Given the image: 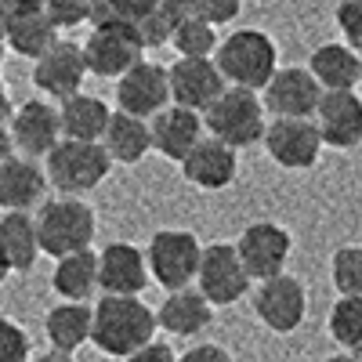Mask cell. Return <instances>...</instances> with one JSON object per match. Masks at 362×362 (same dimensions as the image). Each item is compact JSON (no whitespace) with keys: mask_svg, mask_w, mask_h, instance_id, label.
Wrapping results in <instances>:
<instances>
[{"mask_svg":"<svg viewBox=\"0 0 362 362\" xmlns=\"http://www.w3.org/2000/svg\"><path fill=\"white\" fill-rule=\"evenodd\" d=\"M308 73L319 83L322 95H337V90H355L362 83V58L348 51L344 44H322L308 58Z\"/></svg>","mask_w":362,"mask_h":362,"instance_id":"7402d4cb","label":"cell"},{"mask_svg":"<svg viewBox=\"0 0 362 362\" xmlns=\"http://www.w3.org/2000/svg\"><path fill=\"white\" fill-rule=\"evenodd\" d=\"M0 257L11 272H29L40 257L37 225L29 214H0Z\"/></svg>","mask_w":362,"mask_h":362,"instance_id":"83f0119b","label":"cell"},{"mask_svg":"<svg viewBox=\"0 0 362 362\" xmlns=\"http://www.w3.org/2000/svg\"><path fill=\"white\" fill-rule=\"evenodd\" d=\"M181 170H185L189 185L203 189V192H221L235 181L239 170V156L232 153L228 145L214 141V138H203L192 153L181 160Z\"/></svg>","mask_w":362,"mask_h":362,"instance_id":"ffe728a7","label":"cell"},{"mask_svg":"<svg viewBox=\"0 0 362 362\" xmlns=\"http://www.w3.org/2000/svg\"><path fill=\"white\" fill-rule=\"evenodd\" d=\"M109 116L112 109L95 98V95H73L66 98L62 105H58V131L66 134V141H90V145H98L105 127H109Z\"/></svg>","mask_w":362,"mask_h":362,"instance_id":"cb8c5ba5","label":"cell"},{"mask_svg":"<svg viewBox=\"0 0 362 362\" xmlns=\"http://www.w3.org/2000/svg\"><path fill=\"white\" fill-rule=\"evenodd\" d=\"M170 40H174V47H177L181 58H214V51H218V29L203 25V22L192 18V11H189V18H181V22L174 25Z\"/></svg>","mask_w":362,"mask_h":362,"instance_id":"4dcf8cb0","label":"cell"},{"mask_svg":"<svg viewBox=\"0 0 362 362\" xmlns=\"http://www.w3.org/2000/svg\"><path fill=\"white\" fill-rule=\"evenodd\" d=\"M33 362H73V355H62V351H44V355H37Z\"/></svg>","mask_w":362,"mask_h":362,"instance_id":"b9f144b4","label":"cell"},{"mask_svg":"<svg viewBox=\"0 0 362 362\" xmlns=\"http://www.w3.org/2000/svg\"><path fill=\"white\" fill-rule=\"evenodd\" d=\"M116 102H119V112H127L134 119H153L156 112L167 109L170 102V90H167V69L156 66V62H141L134 69H127L124 76L116 80Z\"/></svg>","mask_w":362,"mask_h":362,"instance_id":"4fadbf2b","label":"cell"},{"mask_svg":"<svg viewBox=\"0 0 362 362\" xmlns=\"http://www.w3.org/2000/svg\"><path fill=\"white\" fill-rule=\"evenodd\" d=\"M235 257L243 264L247 279L268 283L283 276V268L290 261V232L276 221H254L235 243Z\"/></svg>","mask_w":362,"mask_h":362,"instance_id":"ba28073f","label":"cell"},{"mask_svg":"<svg viewBox=\"0 0 362 362\" xmlns=\"http://www.w3.org/2000/svg\"><path fill=\"white\" fill-rule=\"evenodd\" d=\"M145 283V254L134 243H109L98 254V290H105V297H138Z\"/></svg>","mask_w":362,"mask_h":362,"instance_id":"ac0fdd59","label":"cell"},{"mask_svg":"<svg viewBox=\"0 0 362 362\" xmlns=\"http://www.w3.org/2000/svg\"><path fill=\"white\" fill-rule=\"evenodd\" d=\"M83 51V66L87 73L95 76H105V80H119L127 69H134L141 62V44L134 37V29L127 25H102V29H90L87 44L80 47Z\"/></svg>","mask_w":362,"mask_h":362,"instance_id":"9c48e42d","label":"cell"},{"mask_svg":"<svg viewBox=\"0 0 362 362\" xmlns=\"http://www.w3.org/2000/svg\"><path fill=\"white\" fill-rule=\"evenodd\" d=\"M319 98L322 90L312 80V73L300 66H286V69H276V76L264 83L261 109H268L276 119H312Z\"/></svg>","mask_w":362,"mask_h":362,"instance_id":"5bb4252c","label":"cell"},{"mask_svg":"<svg viewBox=\"0 0 362 362\" xmlns=\"http://www.w3.org/2000/svg\"><path fill=\"white\" fill-rule=\"evenodd\" d=\"M254 312L272 334H293V329L305 322V312H308L305 283L286 276V272L276 276V279H268V283H261V290L254 297Z\"/></svg>","mask_w":362,"mask_h":362,"instance_id":"7c38bea8","label":"cell"},{"mask_svg":"<svg viewBox=\"0 0 362 362\" xmlns=\"http://www.w3.org/2000/svg\"><path fill=\"white\" fill-rule=\"evenodd\" d=\"M199 239L192 232H181V228H163L148 239V250H145V268L163 290L177 293V290H189V283L196 279V268H199Z\"/></svg>","mask_w":362,"mask_h":362,"instance_id":"8992f818","label":"cell"},{"mask_svg":"<svg viewBox=\"0 0 362 362\" xmlns=\"http://www.w3.org/2000/svg\"><path fill=\"white\" fill-rule=\"evenodd\" d=\"M170 33H174V25H170V18L163 15L160 4L134 25V37H138L141 51H145V47H163V44L170 40Z\"/></svg>","mask_w":362,"mask_h":362,"instance_id":"d6a6232c","label":"cell"},{"mask_svg":"<svg viewBox=\"0 0 362 362\" xmlns=\"http://www.w3.org/2000/svg\"><path fill=\"white\" fill-rule=\"evenodd\" d=\"M47 192V177L33 160L11 156L0 167V206L8 214H29V206L40 203Z\"/></svg>","mask_w":362,"mask_h":362,"instance_id":"603a6c76","label":"cell"},{"mask_svg":"<svg viewBox=\"0 0 362 362\" xmlns=\"http://www.w3.org/2000/svg\"><path fill=\"white\" fill-rule=\"evenodd\" d=\"M87 11H90V4H80V0H51V4H44V15H47L54 33H58V29L83 25L87 22Z\"/></svg>","mask_w":362,"mask_h":362,"instance_id":"8d00e7d4","label":"cell"},{"mask_svg":"<svg viewBox=\"0 0 362 362\" xmlns=\"http://www.w3.org/2000/svg\"><path fill=\"white\" fill-rule=\"evenodd\" d=\"M33 225H37L40 254H51L54 261H62L69 254L90 250V239H95V210H90L83 199L58 196V199L40 206Z\"/></svg>","mask_w":362,"mask_h":362,"instance_id":"3957f363","label":"cell"},{"mask_svg":"<svg viewBox=\"0 0 362 362\" xmlns=\"http://www.w3.org/2000/svg\"><path fill=\"white\" fill-rule=\"evenodd\" d=\"M11 119V98H8V90H4V83H0V127H4Z\"/></svg>","mask_w":362,"mask_h":362,"instance_id":"60d3db41","label":"cell"},{"mask_svg":"<svg viewBox=\"0 0 362 362\" xmlns=\"http://www.w3.org/2000/svg\"><path fill=\"white\" fill-rule=\"evenodd\" d=\"M44 177L47 185L66 196V199H80L83 192L98 189L105 174H109V156L102 145H90V141H58L51 153L44 156Z\"/></svg>","mask_w":362,"mask_h":362,"instance_id":"277c9868","label":"cell"},{"mask_svg":"<svg viewBox=\"0 0 362 362\" xmlns=\"http://www.w3.org/2000/svg\"><path fill=\"white\" fill-rule=\"evenodd\" d=\"M8 276H11V268H8V261H4V257H0V283H4Z\"/></svg>","mask_w":362,"mask_h":362,"instance_id":"f6af8a7d","label":"cell"},{"mask_svg":"<svg viewBox=\"0 0 362 362\" xmlns=\"http://www.w3.org/2000/svg\"><path fill=\"white\" fill-rule=\"evenodd\" d=\"M54 40H58V33L51 29V22H47V15H44V4H37V0L11 4L4 47L18 51L22 58H40L44 51H51Z\"/></svg>","mask_w":362,"mask_h":362,"instance_id":"44dd1931","label":"cell"},{"mask_svg":"<svg viewBox=\"0 0 362 362\" xmlns=\"http://www.w3.org/2000/svg\"><path fill=\"white\" fill-rule=\"evenodd\" d=\"M167 90L177 109H189L196 116H203L210 105L221 98L225 80L214 69L210 58H177L167 69Z\"/></svg>","mask_w":362,"mask_h":362,"instance_id":"30bf717a","label":"cell"},{"mask_svg":"<svg viewBox=\"0 0 362 362\" xmlns=\"http://www.w3.org/2000/svg\"><path fill=\"white\" fill-rule=\"evenodd\" d=\"M203 124L210 131V138L228 145L232 153L235 148H247V145H257L261 134H264V109H261V98L250 95V90H235V87H225L221 98L203 112Z\"/></svg>","mask_w":362,"mask_h":362,"instance_id":"5b68a950","label":"cell"},{"mask_svg":"<svg viewBox=\"0 0 362 362\" xmlns=\"http://www.w3.org/2000/svg\"><path fill=\"white\" fill-rule=\"evenodd\" d=\"M148 141H153V148L160 156L181 163L203 141V116H196L189 109H177V105H167L163 112H156L148 119Z\"/></svg>","mask_w":362,"mask_h":362,"instance_id":"d6986e66","label":"cell"},{"mask_svg":"<svg viewBox=\"0 0 362 362\" xmlns=\"http://www.w3.org/2000/svg\"><path fill=\"white\" fill-rule=\"evenodd\" d=\"M177 362H232V355L221 344H199V348H189L185 355H177Z\"/></svg>","mask_w":362,"mask_h":362,"instance_id":"74e56055","label":"cell"},{"mask_svg":"<svg viewBox=\"0 0 362 362\" xmlns=\"http://www.w3.org/2000/svg\"><path fill=\"white\" fill-rule=\"evenodd\" d=\"M189 11L203 25L218 29V25H228L239 15V0H189Z\"/></svg>","mask_w":362,"mask_h":362,"instance_id":"e575fe53","label":"cell"},{"mask_svg":"<svg viewBox=\"0 0 362 362\" xmlns=\"http://www.w3.org/2000/svg\"><path fill=\"white\" fill-rule=\"evenodd\" d=\"M329 279L341 297H362V247H341L329 264Z\"/></svg>","mask_w":362,"mask_h":362,"instance_id":"1f68e13d","label":"cell"},{"mask_svg":"<svg viewBox=\"0 0 362 362\" xmlns=\"http://www.w3.org/2000/svg\"><path fill=\"white\" fill-rule=\"evenodd\" d=\"M44 334L51 341V351L73 355L83 341H90V308L87 305H58L44 319Z\"/></svg>","mask_w":362,"mask_h":362,"instance_id":"f1b7e54d","label":"cell"},{"mask_svg":"<svg viewBox=\"0 0 362 362\" xmlns=\"http://www.w3.org/2000/svg\"><path fill=\"white\" fill-rule=\"evenodd\" d=\"M51 286L58 297H66V305H83V300L98 290V254H69L54 264Z\"/></svg>","mask_w":362,"mask_h":362,"instance_id":"484cf974","label":"cell"},{"mask_svg":"<svg viewBox=\"0 0 362 362\" xmlns=\"http://www.w3.org/2000/svg\"><path fill=\"white\" fill-rule=\"evenodd\" d=\"M0 66H4V44H0Z\"/></svg>","mask_w":362,"mask_h":362,"instance_id":"bcb514c9","label":"cell"},{"mask_svg":"<svg viewBox=\"0 0 362 362\" xmlns=\"http://www.w3.org/2000/svg\"><path fill=\"white\" fill-rule=\"evenodd\" d=\"M83 76H87L83 51L73 40H54L51 51H44L37 58V66H33V83L44 90V95L58 98V102L80 95Z\"/></svg>","mask_w":362,"mask_h":362,"instance_id":"e0dca14e","label":"cell"},{"mask_svg":"<svg viewBox=\"0 0 362 362\" xmlns=\"http://www.w3.org/2000/svg\"><path fill=\"white\" fill-rule=\"evenodd\" d=\"M210 319H214V308H210L196 290L170 293L160 305V312H156V326H163L167 334H174V337H196V334H203V329L210 326Z\"/></svg>","mask_w":362,"mask_h":362,"instance_id":"d4e9b609","label":"cell"},{"mask_svg":"<svg viewBox=\"0 0 362 362\" xmlns=\"http://www.w3.org/2000/svg\"><path fill=\"white\" fill-rule=\"evenodd\" d=\"M312 127L319 131V141L329 148H355L362 145V98L355 90H337V95H322Z\"/></svg>","mask_w":362,"mask_h":362,"instance_id":"2e32d148","label":"cell"},{"mask_svg":"<svg viewBox=\"0 0 362 362\" xmlns=\"http://www.w3.org/2000/svg\"><path fill=\"white\" fill-rule=\"evenodd\" d=\"M329 337H334L344 355L362 351V297H341L329 312Z\"/></svg>","mask_w":362,"mask_h":362,"instance_id":"f546056e","label":"cell"},{"mask_svg":"<svg viewBox=\"0 0 362 362\" xmlns=\"http://www.w3.org/2000/svg\"><path fill=\"white\" fill-rule=\"evenodd\" d=\"M15 156V148H11V138H8V127H0V167H4L8 160Z\"/></svg>","mask_w":362,"mask_h":362,"instance_id":"ab89813d","label":"cell"},{"mask_svg":"<svg viewBox=\"0 0 362 362\" xmlns=\"http://www.w3.org/2000/svg\"><path fill=\"white\" fill-rule=\"evenodd\" d=\"M11 148H18L22 160H40L51 148L62 141V131H58V109L33 98L11 112V127H8Z\"/></svg>","mask_w":362,"mask_h":362,"instance_id":"9a60e30c","label":"cell"},{"mask_svg":"<svg viewBox=\"0 0 362 362\" xmlns=\"http://www.w3.org/2000/svg\"><path fill=\"white\" fill-rule=\"evenodd\" d=\"M326 362H358V358H355V355H344V351H341V355H329Z\"/></svg>","mask_w":362,"mask_h":362,"instance_id":"ee69618b","label":"cell"},{"mask_svg":"<svg viewBox=\"0 0 362 362\" xmlns=\"http://www.w3.org/2000/svg\"><path fill=\"white\" fill-rule=\"evenodd\" d=\"M0 362H29V334L0 315Z\"/></svg>","mask_w":362,"mask_h":362,"instance_id":"836d02e7","label":"cell"},{"mask_svg":"<svg viewBox=\"0 0 362 362\" xmlns=\"http://www.w3.org/2000/svg\"><path fill=\"white\" fill-rule=\"evenodd\" d=\"M105 148L109 163H138L148 148H153V141H148V124L145 119H134L127 112H112L109 116V127L98 141Z\"/></svg>","mask_w":362,"mask_h":362,"instance_id":"4316f807","label":"cell"},{"mask_svg":"<svg viewBox=\"0 0 362 362\" xmlns=\"http://www.w3.org/2000/svg\"><path fill=\"white\" fill-rule=\"evenodd\" d=\"M8 15H11V4L0 0V44H4V33H8Z\"/></svg>","mask_w":362,"mask_h":362,"instance_id":"7bdbcfd3","label":"cell"},{"mask_svg":"<svg viewBox=\"0 0 362 362\" xmlns=\"http://www.w3.org/2000/svg\"><path fill=\"white\" fill-rule=\"evenodd\" d=\"M127 362H177V355H174V348H167V344L153 341V344H145L141 351H134Z\"/></svg>","mask_w":362,"mask_h":362,"instance_id":"f35d334b","label":"cell"},{"mask_svg":"<svg viewBox=\"0 0 362 362\" xmlns=\"http://www.w3.org/2000/svg\"><path fill=\"white\" fill-rule=\"evenodd\" d=\"M196 283H199V297L210 308H228L239 297L250 290V279L243 264L235 257V247L228 243H210L199 254V268H196Z\"/></svg>","mask_w":362,"mask_h":362,"instance_id":"52a82bcc","label":"cell"},{"mask_svg":"<svg viewBox=\"0 0 362 362\" xmlns=\"http://www.w3.org/2000/svg\"><path fill=\"white\" fill-rule=\"evenodd\" d=\"M210 62L221 73L225 87L257 95L279 69V51H276V40L261 33V29H235L232 37L218 40V51Z\"/></svg>","mask_w":362,"mask_h":362,"instance_id":"7a4b0ae2","label":"cell"},{"mask_svg":"<svg viewBox=\"0 0 362 362\" xmlns=\"http://www.w3.org/2000/svg\"><path fill=\"white\" fill-rule=\"evenodd\" d=\"M337 25L344 33V47L362 58V0H344V4H337Z\"/></svg>","mask_w":362,"mask_h":362,"instance_id":"d590c367","label":"cell"},{"mask_svg":"<svg viewBox=\"0 0 362 362\" xmlns=\"http://www.w3.org/2000/svg\"><path fill=\"white\" fill-rule=\"evenodd\" d=\"M156 312L141 297H102L90 308V341L112 358H131L156 337Z\"/></svg>","mask_w":362,"mask_h":362,"instance_id":"6da1fadb","label":"cell"},{"mask_svg":"<svg viewBox=\"0 0 362 362\" xmlns=\"http://www.w3.org/2000/svg\"><path fill=\"white\" fill-rule=\"evenodd\" d=\"M264 153L286 170H308L319 163V131L312 127V119H272L264 124L261 134Z\"/></svg>","mask_w":362,"mask_h":362,"instance_id":"8fae6325","label":"cell"}]
</instances>
